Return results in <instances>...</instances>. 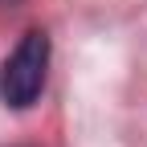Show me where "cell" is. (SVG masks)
I'll return each mask as SVG.
<instances>
[{"mask_svg":"<svg viewBox=\"0 0 147 147\" xmlns=\"http://www.w3.org/2000/svg\"><path fill=\"white\" fill-rule=\"evenodd\" d=\"M45 74H49V33L29 29L0 65V102L12 110L33 106L45 90Z\"/></svg>","mask_w":147,"mask_h":147,"instance_id":"cell-1","label":"cell"}]
</instances>
